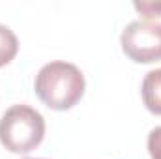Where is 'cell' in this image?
Instances as JSON below:
<instances>
[{
  "label": "cell",
  "mask_w": 161,
  "mask_h": 159,
  "mask_svg": "<svg viewBox=\"0 0 161 159\" xmlns=\"http://www.w3.org/2000/svg\"><path fill=\"white\" fill-rule=\"evenodd\" d=\"M141 94H142L144 107L152 114L161 116V68L146 73L141 86Z\"/></svg>",
  "instance_id": "obj_4"
},
{
  "label": "cell",
  "mask_w": 161,
  "mask_h": 159,
  "mask_svg": "<svg viewBox=\"0 0 161 159\" xmlns=\"http://www.w3.org/2000/svg\"><path fill=\"white\" fill-rule=\"evenodd\" d=\"M86 80L75 64L49 62L41 68L34 80L36 96L53 111H68L84 96Z\"/></svg>",
  "instance_id": "obj_1"
},
{
  "label": "cell",
  "mask_w": 161,
  "mask_h": 159,
  "mask_svg": "<svg viewBox=\"0 0 161 159\" xmlns=\"http://www.w3.org/2000/svg\"><path fill=\"white\" fill-rule=\"evenodd\" d=\"M148 152L152 159H161V125L154 127L148 135Z\"/></svg>",
  "instance_id": "obj_6"
},
{
  "label": "cell",
  "mask_w": 161,
  "mask_h": 159,
  "mask_svg": "<svg viewBox=\"0 0 161 159\" xmlns=\"http://www.w3.org/2000/svg\"><path fill=\"white\" fill-rule=\"evenodd\" d=\"M122 51L137 64H152L161 60V23L133 21L120 36Z\"/></svg>",
  "instance_id": "obj_3"
},
{
  "label": "cell",
  "mask_w": 161,
  "mask_h": 159,
  "mask_svg": "<svg viewBox=\"0 0 161 159\" xmlns=\"http://www.w3.org/2000/svg\"><path fill=\"white\" fill-rule=\"evenodd\" d=\"M45 137V120L28 105H13L0 118V142L11 154L36 150Z\"/></svg>",
  "instance_id": "obj_2"
},
{
  "label": "cell",
  "mask_w": 161,
  "mask_h": 159,
  "mask_svg": "<svg viewBox=\"0 0 161 159\" xmlns=\"http://www.w3.org/2000/svg\"><path fill=\"white\" fill-rule=\"evenodd\" d=\"M137 11H141L146 19H154V17H161V2H135L133 4Z\"/></svg>",
  "instance_id": "obj_7"
},
{
  "label": "cell",
  "mask_w": 161,
  "mask_h": 159,
  "mask_svg": "<svg viewBox=\"0 0 161 159\" xmlns=\"http://www.w3.org/2000/svg\"><path fill=\"white\" fill-rule=\"evenodd\" d=\"M26 159H34V157H26Z\"/></svg>",
  "instance_id": "obj_8"
},
{
  "label": "cell",
  "mask_w": 161,
  "mask_h": 159,
  "mask_svg": "<svg viewBox=\"0 0 161 159\" xmlns=\"http://www.w3.org/2000/svg\"><path fill=\"white\" fill-rule=\"evenodd\" d=\"M19 52V40L11 28L0 25V68L8 66Z\"/></svg>",
  "instance_id": "obj_5"
}]
</instances>
